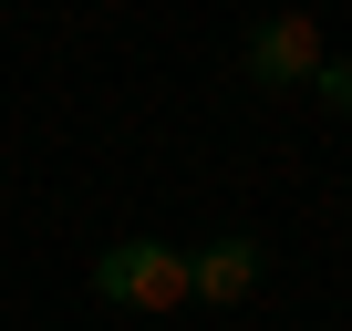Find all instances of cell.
<instances>
[{
	"instance_id": "2",
	"label": "cell",
	"mask_w": 352,
	"mask_h": 331,
	"mask_svg": "<svg viewBox=\"0 0 352 331\" xmlns=\"http://www.w3.org/2000/svg\"><path fill=\"white\" fill-rule=\"evenodd\" d=\"M239 62H249V83H270V93L311 83V73H321V32H311V11H270V21L239 42Z\"/></svg>"
},
{
	"instance_id": "1",
	"label": "cell",
	"mask_w": 352,
	"mask_h": 331,
	"mask_svg": "<svg viewBox=\"0 0 352 331\" xmlns=\"http://www.w3.org/2000/svg\"><path fill=\"white\" fill-rule=\"evenodd\" d=\"M94 300L145 310V321L187 310V249H166V238H114V249L94 259Z\"/></svg>"
},
{
	"instance_id": "3",
	"label": "cell",
	"mask_w": 352,
	"mask_h": 331,
	"mask_svg": "<svg viewBox=\"0 0 352 331\" xmlns=\"http://www.w3.org/2000/svg\"><path fill=\"white\" fill-rule=\"evenodd\" d=\"M259 269H270V249L249 238V228H228V238H208V249H187V300H249L259 290Z\"/></svg>"
},
{
	"instance_id": "4",
	"label": "cell",
	"mask_w": 352,
	"mask_h": 331,
	"mask_svg": "<svg viewBox=\"0 0 352 331\" xmlns=\"http://www.w3.org/2000/svg\"><path fill=\"white\" fill-rule=\"evenodd\" d=\"M311 93H321L331 114H352V52H321V73H311Z\"/></svg>"
}]
</instances>
